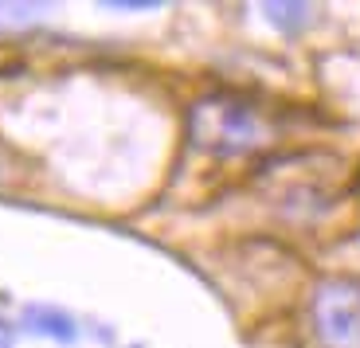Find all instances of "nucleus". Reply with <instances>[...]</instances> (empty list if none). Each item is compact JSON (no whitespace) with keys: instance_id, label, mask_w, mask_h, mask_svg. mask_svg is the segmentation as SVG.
<instances>
[{"instance_id":"obj_1","label":"nucleus","mask_w":360,"mask_h":348,"mask_svg":"<svg viewBox=\"0 0 360 348\" xmlns=\"http://www.w3.org/2000/svg\"><path fill=\"white\" fill-rule=\"evenodd\" d=\"M321 333L333 344H360V294L352 286L321 294Z\"/></svg>"}]
</instances>
